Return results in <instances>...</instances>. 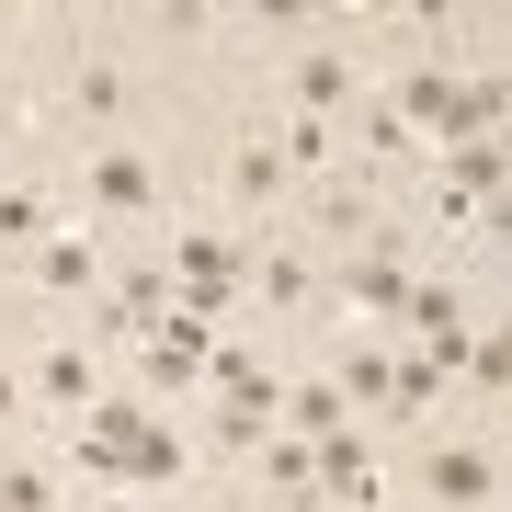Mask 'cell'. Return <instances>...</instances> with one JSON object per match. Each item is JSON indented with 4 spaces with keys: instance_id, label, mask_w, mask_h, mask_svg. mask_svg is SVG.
<instances>
[{
    "instance_id": "1",
    "label": "cell",
    "mask_w": 512,
    "mask_h": 512,
    "mask_svg": "<svg viewBox=\"0 0 512 512\" xmlns=\"http://www.w3.org/2000/svg\"><path fill=\"white\" fill-rule=\"evenodd\" d=\"M35 399H46V410H92V353H80V342H57L46 365H35Z\"/></svg>"
},
{
    "instance_id": "2",
    "label": "cell",
    "mask_w": 512,
    "mask_h": 512,
    "mask_svg": "<svg viewBox=\"0 0 512 512\" xmlns=\"http://www.w3.org/2000/svg\"><path fill=\"white\" fill-rule=\"evenodd\" d=\"M342 92H353V57L342 46H308V57H296V103H308V114H330Z\"/></svg>"
},
{
    "instance_id": "3",
    "label": "cell",
    "mask_w": 512,
    "mask_h": 512,
    "mask_svg": "<svg viewBox=\"0 0 512 512\" xmlns=\"http://www.w3.org/2000/svg\"><path fill=\"white\" fill-rule=\"evenodd\" d=\"M353 308H410V274H399V262H387V251H365V262H353Z\"/></svg>"
},
{
    "instance_id": "4",
    "label": "cell",
    "mask_w": 512,
    "mask_h": 512,
    "mask_svg": "<svg viewBox=\"0 0 512 512\" xmlns=\"http://www.w3.org/2000/svg\"><path fill=\"white\" fill-rule=\"evenodd\" d=\"M433 501H490V456L444 444V456H433Z\"/></svg>"
},
{
    "instance_id": "5",
    "label": "cell",
    "mask_w": 512,
    "mask_h": 512,
    "mask_svg": "<svg viewBox=\"0 0 512 512\" xmlns=\"http://www.w3.org/2000/svg\"><path fill=\"white\" fill-rule=\"evenodd\" d=\"M35 274H46L57 296H80V285H92V239H46V251H35Z\"/></svg>"
},
{
    "instance_id": "6",
    "label": "cell",
    "mask_w": 512,
    "mask_h": 512,
    "mask_svg": "<svg viewBox=\"0 0 512 512\" xmlns=\"http://www.w3.org/2000/svg\"><path fill=\"white\" fill-rule=\"evenodd\" d=\"M92 194L103 205H148V160H92Z\"/></svg>"
},
{
    "instance_id": "7",
    "label": "cell",
    "mask_w": 512,
    "mask_h": 512,
    "mask_svg": "<svg viewBox=\"0 0 512 512\" xmlns=\"http://www.w3.org/2000/svg\"><path fill=\"white\" fill-rule=\"evenodd\" d=\"M501 183V148H456V183H444V205H456V194H490Z\"/></svg>"
},
{
    "instance_id": "8",
    "label": "cell",
    "mask_w": 512,
    "mask_h": 512,
    "mask_svg": "<svg viewBox=\"0 0 512 512\" xmlns=\"http://www.w3.org/2000/svg\"><path fill=\"white\" fill-rule=\"evenodd\" d=\"M274 183H285V148H274V137L239 148V194H274Z\"/></svg>"
},
{
    "instance_id": "9",
    "label": "cell",
    "mask_w": 512,
    "mask_h": 512,
    "mask_svg": "<svg viewBox=\"0 0 512 512\" xmlns=\"http://www.w3.org/2000/svg\"><path fill=\"white\" fill-rule=\"evenodd\" d=\"M342 399H387V353H376V342H365V353L342 365Z\"/></svg>"
},
{
    "instance_id": "10",
    "label": "cell",
    "mask_w": 512,
    "mask_h": 512,
    "mask_svg": "<svg viewBox=\"0 0 512 512\" xmlns=\"http://www.w3.org/2000/svg\"><path fill=\"white\" fill-rule=\"evenodd\" d=\"M35 228H46V205H35V194H0V239H35Z\"/></svg>"
},
{
    "instance_id": "11",
    "label": "cell",
    "mask_w": 512,
    "mask_h": 512,
    "mask_svg": "<svg viewBox=\"0 0 512 512\" xmlns=\"http://www.w3.org/2000/svg\"><path fill=\"white\" fill-rule=\"evenodd\" d=\"M0 512H46V478H23V467H12V478H0Z\"/></svg>"
},
{
    "instance_id": "12",
    "label": "cell",
    "mask_w": 512,
    "mask_h": 512,
    "mask_svg": "<svg viewBox=\"0 0 512 512\" xmlns=\"http://www.w3.org/2000/svg\"><path fill=\"white\" fill-rule=\"evenodd\" d=\"M12 399H23V387H12V376H0V421H12Z\"/></svg>"
}]
</instances>
